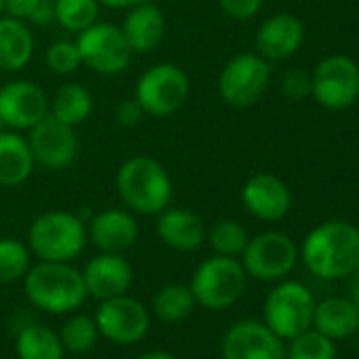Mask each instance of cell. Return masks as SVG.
<instances>
[{
  "label": "cell",
  "mask_w": 359,
  "mask_h": 359,
  "mask_svg": "<svg viewBox=\"0 0 359 359\" xmlns=\"http://www.w3.org/2000/svg\"><path fill=\"white\" fill-rule=\"evenodd\" d=\"M45 64L57 76H70L79 72V68L83 66V60H81L76 41L62 39V41L51 43L45 51Z\"/></svg>",
  "instance_id": "d6a6232c"
},
{
  "label": "cell",
  "mask_w": 359,
  "mask_h": 359,
  "mask_svg": "<svg viewBox=\"0 0 359 359\" xmlns=\"http://www.w3.org/2000/svg\"><path fill=\"white\" fill-rule=\"evenodd\" d=\"M222 359H285V346L266 323L239 321L222 340Z\"/></svg>",
  "instance_id": "9a60e30c"
},
{
  "label": "cell",
  "mask_w": 359,
  "mask_h": 359,
  "mask_svg": "<svg viewBox=\"0 0 359 359\" xmlns=\"http://www.w3.org/2000/svg\"><path fill=\"white\" fill-rule=\"evenodd\" d=\"M313 330L327 336L330 340H344L359 330V311L348 298L332 296L315 304Z\"/></svg>",
  "instance_id": "cb8c5ba5"
},
{
  "label": "cell",
  "mask_w": 359,
  "mask_h": 359,
  "mask_svg": "<svg viewBox=\"0 0 359 359\" xmlns=\"http://www.w3.org/2000/svg\"><path fill=\"white\" fill-rule=\"evenodd\" d=\"M100 11L97 0H55V24L66 32L79 34L100 20Z\"/></svg>",
  "instance_id": "83f0119b"
},
{
  "label": "cell",
  "mask_w": 359,
  "mask_h": 359,
  "mask_svg": "<svg viewBox=\"0 0 359 359\" xmlns=\"http://www.w3.org/2000/svg\"><path fill=\"white\" fill-rule=\"evenodd\" d=\"M311 76V95L327 110L351 108L359 97V68L344 55L325 57Z\"/></svg>",
  "instance_id": "8fae6325"
},
{
  "label": "cell",
  "mask_w": 359,
  "mask_h": 359,
  "mask_svg": "<svg viewBox=\"0 0 359 359\" xmlns=\"http://www.w3.org/2000/svg\"><path fill=\"white\" fill-rule=\"evenodd\" d=\"M355 309L359 311V266L351 273V298H348Z\"/></svg>",
  "instance_id": "ab89813d"
},
{
  "label": "cell",
  "mask_w": 359,
  "mask_h": 359,
  "mask_svg": "<svg viewBox=\"0 0 359 359\" xmlns=\"http://www.w3.org/2000/svg\"><path fill=\"white\" fill-rule=\"evenodd\" d=\"M28 144L34 163L49 171H62L70 167L79 156V137L74 127L47 114L32 129H28Z\"/></svg>",
  "instance_id": "7c38bea8"
},
{
  "label": "cell",
  "mask_w": 359,
  "mask_h": 359,
  "mask_svg": "<svg viewBox=\"0 0 359 359\" xmlns=\"http://www.w3.org/2000/svg\"><path fill=\"white\" fill-rule=\"evenodd\" d=\"M87 245V222L74 212L41 214L28 229L30 252L45 262H72Z\"/></svg>",
  "instance_id": "277c9868"
},
{
  "label": "cell",
  "mask_w": 359,
  "mask_h": 359,
  "mask_svg": "<svg viewBox=\"0 0 359 359\" xmlns=\"http://www.w3.org/2000/svg\"><path fill=\"white\" fill-rule=\"evenodd\" d=\"M81 273L87 294L97 300L127 294L133 281V269L127 258L123 254L110 252H100L97 256H93Z\"/></svg>",
  "instance_id": "e0dca14e"
},
{
  "label": "cell",
  "mask_w": 359,
  "mask_h": 359,
  "mask_svg": "<svg viewBox=\"0 0 359 359\" xmlns=\"http://www.w3.org/2000/svg\"><path fill=\"white\" fill-rule=\"evenodd\" d=\"M271 83V64L258 53H237L218 76V93L231 108H250L260 102Z\"/></svg>",
  "instance_id": "ba28073f"
},
{
  "label": "cell",
  "mask_w": 359,
  "mask_h": 359,
  "mask_svg": "<svg viewBox=\"0 0 359 359\" xmlns=\"http://www.w3.org/2000/svg\"><path fill=\"white\" fill-rule=\"evenodd\" d=\"M28 300L47 313H70L87 298L83 273L70 262H45L30 266L24 277Z\"/></svg>",
  "instance_id": "3957f363"
},
{
  "label": "cell",
  "mask_w": 359,
  "mask_h": 359,
  "mask_svg": "<svg viewBox=\"0 0 359 359\" xmlns=\"http://www.w3.org/2000/svg\"><path fill=\"white\" fill-rule=\"evenodd\" d=\"M49 114L47 91L32 81H9L0 87V123L11 131H28Z\"/></svg>",
  "instance_id": "4fadbf2b"
},
{
  "label": "cell",
  "mask_w": 359,
  "mask_h": 359,
  "mask_svg": "<svg viewBox=\"0 0 359 359\" xmlns=\"http://www.w3.org/2000/svg\"><path fill=\"white\" fill-rule=\"evenodd\" d=\"M208 243L214 250V254L218 256H229V258H237L243 254L250 237L248 231L243 229V224H239L237 220H218L210 231H208Z\"/></svg>",
  "instance_id": "f546056e"
},
{
  "label": "cell",
  "mask_w": 359,
  "mask_h": 359,
  "mask_svg": "<svg viewBox=\"0 0 359 359\" xmlns=\"http://www.w3.org/2000/svg\"><path fill=\"white\" fill-rule=\"evenodd\" d=\"M296 260V243L279 231H266L252 237L241 254V264L245 273L260 281L283 279L294 269Z\"/></svg>",
  "instance_id": "30bf717a"
},
{
  "label": "cell",
  "mask_w": 359,
  "mask_h": 359,
  "mask_svg": "<svg viewBox=\"0 0 359 359\" xmlns=\"http://www.w3.org/2000/svg\"><path fill=\"white\" fill-rule=\"evenodd\" d=\"M302 262L319 279H342L359 266V229L332 220L315 226L302 243Z\"/></svg>",
  "instance_id": "6da1fadb"
},
{
  "label": "cell",
  "mask_w": 359,
  "mask_h": 359,
  "mask_svg": "<svg viewBox=\"0 0 359 359\" xmlns=\"http://www.w3.org/2000/svg\"><path fill=\"white\" fill-rule=\"evenodd\" d=\"M121 30L133 53H150L163 43L167 24L163 11L150 0L127 11Z\"/></svg>",
  "instance_id": "44dd1931"
},
{
  "label": "cell",
  "mask_w": 359,
  "mask_h": 359,
  "mask_svg": "<svg viewBox=\"0 0 359 359\" xmlns=\"http://www.w3.org/2000/svg\"><path fill=\"white\" fill-rule=\"evenodd\" d=\"M18 357L20 359H64V344L60 336L47 325H26L18 334Z\"/></svg>",
  "instance_id": "484cf974"
},
{
  "label": "cell",
  "mask_w": 359,
  "mask_h": 359,
  "mask_svg": "<svg viewBox=\"0 0 359 359\" xmlns=\"http://www.w3.org/2000/svg\"><path fill=\"white\" fill-rule=\"evenodd\" d=\"M144 110H142V106L135 102V97H131V100H123L121 104H116V108H114V118H116V123L121 125V127H137L142 121H144Z\"/></svg>",
  "instance_id": "d590c367"
},
{
  "label": "cell",
  "mask_w": 359,
  "mask_h": 359,
  "mask_svg": "<svg viewBox=\"0 0 359 359\" xmlns=\"http://www.w3.org/2000/svg\"><path fill=\"white\" fill-rule=\"evenodd\" d=\"M34 34L28 22L0 15V72L24 70L34 55Z\"/></svg>",
  "instance_id": "603a6c76"
},
{
  "label": "cell",
  "mask_w": 359,
  "mask_h": 359,
  "mask_svg": "<svg viewBox=\"0 0 359 359\" xmlns=\"http://www.w3.org/2000/svg\"><path fill=\"white\" fill-rule=\"evenodd\" d=\"M114 187L125 208L137 216H156L173 199L169 171L146 154L129 156L118 165Z\"/></svg>",
  "instance_id": "7a4b0ae2"
},
{
  "label": "cell",
  "mask_w": 359,
  "mask_h": 359,
  "mask_svg": "<svg viewBox=\"0 0 359 359\" xmlns=\"http://www.w3.org/2000/svg\"><path fill=\"white\" fill-rule=\"evenodd\" d=\"M36 169L28 137L20 131H0V187L15 189L32 177Z\"/></svg>",
  "instance_id": "7402d4cb"
},
{
  "label": "cell",
  "mask_w": 359,
  "mask_h": 359,
  "mask_svg": "<svg viewBox=\"0 0 359 359\" xmlns=\"http://www.w3.org/2000/svg\"><path fill=\"white\" fill-rule=\"evenodd\" d=\"M245 283L248 273L243 264L237 258L216 254L197 266L189 287L197 304L212 311H220L229 309L243 296Z\"/></svg>",
  "instance_id": "8992f818"
},
{
  "label": "cell",
  "mask_w": 359,
  "mask_h": 359,
  "mask_svg": "<svg viewBox=\"0 0 359 359\" xmlns=\"http://www.w3.org/2000/svg\"><path fill=\"white\" fill-rule=\"evenodd\" d=\"M304 41V28L292 13H277L264 20L256 32V51L266 62L292 57Z\"/></svg>",
  "instance_id": "d6986e66"
},
{
  "label": "cell",
  "mask_w": 359,
  "mask_h": 359,
  "mask_svg": "<svg viewBox=\"0 0 359 359\" xmlns=\"http://www.w3.org/2000/svg\"><path fill=\"white\" fill-rule=\"evenodd\" d=\"M357 334H359V330H357Z\"/></svg>",
  "instance_id": "7bdbcfd3"
},
{
  "label": "cell",
  "mask_w": 359,
  "mask_h": 359,
  "mask_svg": "<svg viewBox=\"0 0 359 359\" xmlns=\"http://www.w3.org/2000/svg\"><path fill=\"white\" fill-rule=\"evenodd\" d=\"M97 3L104 7V9H112V11H129L137 5H144V3H150V0H97Z\"/></svg>",
  "instance_id": "f35d334b"
},
{
  "label": "cell",
  "mask_w": 359,
  "mask_h": 359,
  "mask_svg": "<svg viewBox=\"0 0 359 359\" xmlns=\"http://www.w3.org/2000/svg\"><path fill=\"white\" fill-rule=\"evenodd\" d=\"M28 24L39 26V28H47V26L55 24V0H41V5L32 13Z\"/></svg>",
  "instance_id": "74e56055"
},
{
  "label": "cell",
  "mask_w": 359,
  "mask_h": 359,
  "mask_svg": "<svg viewBox=\"0 0 359 359\" xmlns=\"http://www.w3.org/2000/svg\"><path fill=\"white\" fill-rule=\"evenodd\" d=\"M32 266V252L20 239H0V283H15L26 277Z\"/></svg>",
  "instance_id": "f1b7e54d"
},
{
  "label": "cell",
  "mask_w": 359,
  "mask_h": 359,
  "mask_svg": "<svg viewBox=\"0 0 359 359\" xmlns=\"http://www.w3.org/2000/svg\"><path fill=\"white\" fill-rule=\"evenodd\" d=\"M241 201L254 218L264 222L281 220L292 208V195L287 184L281 177L266 171L248 177V182L241 189Z\"/></svg>",
  "instance_id": "2e32d148"
},
{
  "label": "cell",
  "mask_w": 359,
  "mask_h": 359,
  "mask_svg": "<svg viewBox=\"0 0 359 359\" xmlns=\"http://www.w3.org/2000/svg\"><path fill=\"white\" fill-rule=\"evenodd\" d=\"M189 95H191L189 74L171 62H161L146 68L137 79L133 91V97L142 106L144 114L156 118L175 114L187 104Z\"/></svg>",
  "instance_id": "5b68a950"
},
{
  "label": "cell",
  "mask_w": 359,
  "mask_h": 359,
  "mask_svg": "<svg viewBox=\"0 0 359 359\" xmlns=\"http://www.w3.org/2000/svg\"><path fill=\"white\" fill-rule=\"evenodd\" d=\"M285 359H336V346L334 340L309 327L306 332L290 340V346L285 348Z\"/></svg>",
  "instance_id": "4dcf8cb0"
},
{
  "label": "cell",
  "mask_w": 359,
  "mask_h": 359,
  "mask_svg": "<svg viewBox=\"0 0 359 359\" xmlns=\"http://www.w3.org/2000/svg\"><path fill=\"white\" fill-rule=\"evenodd\" d=\"M311 89H313V76L300 68L285 72L281 79V91L292 100H302L311 95Z\"/></svg>",
  "instance_id": "836d02e7"
},
{
  "label": "cell",
  "mask_w": 359,
  "mask_h": 359,
  "mask_svg": "<svg viewBox=\"0 0 359 359\" xmlns=\"http://www.w3.org/2000/svg\"><path fill=\"white\" fill-rule=\"evenodd\" d=\"M3 3H5V15L22 22H30L32 13L41 5V0H3Z\"/></svg>",
  "instance_id": "8d00e7d4"
},
{
  "label": "cell",
  "mask_w": 359,
  "mask_h": 359,
  "mask_svg": "<svg viewBox=\"0 0 359 359\" xmlns=\"http://www.w3.org/2000/svg\"><path fill=\"white\" fill-rule=\"evenodd\" d=\"M195 296L191 292L189 285H182V283H169V285H163L154 298H152V309H154V315L161 319V321H167V323H177V321H184L193 309H195Z\"/></svg>",
  "instance_id": "4316f807"
},
{
  "label": "cell",
  "mask_w": 359,
  "mask_h": 359,
  "mask_svg": "<svg viewBox=\"0 0 359 359\" xmlns=\"http://www.w3.org/2000/svg\"><path fill=\"white\" fill-rule=\"evenodd\" d=\"M140 237L135 214L121 208L97 212L87 224V239L100 250L110 254L127 252Z\"/></svg>",
  "instance_id": "ac0fdd59"
},
{
  "label": "cell",
  "mask_w": 359,
  "mask_h": 359,
  "mask_svg": "<svg viewBox=\"0 0 359 359\" xmlns=\"http://www.w3.org/2000/svg\"><path fill=\"white\" fill-rule=\"evenodd\" d=\"M97 336H100V330L95 325V319H89L85 315H76V317H70L64 323L60 340H62L66 351L83 355V353H89L95 346Z\"/></svg>",
  "instance_id": "1f68e13d"
},
{
  "label": "cell",
  "mask_w": 359,
  "mask_h": 359,
  "mask_svg": "<svg viewBox=\"0 0 359 359\" xmlns=\"http://www.w3.org/2000/svg\"><path fill=\"white\" fill-rule=\"evenodd\" d=\"M0 15H5V3L0 0Z\"/></svg>",
  "instance_id": "b9f144b4"
},
{
  "label": "cell",
  "mask_w": 359,
  "mask_h": 359,
  "mask_svg": "<svg viewBox=\"0 0 359 359\" xmlns=\"http://www.w3.org/2000/svg\"><path fill=\"white\" fill-rule=\"evenodd\" d=\"M83 66L102 76H116L131 66L133 51L121 30L110 22H95L76 34Z\"/></svg>",
  "instance_id": "52a82bcc"
},
{
  "label": "cell",
  "mask_w": 359,
  "mask_h": 359,
  "mask_svg": "<svg viewBox=\"0 0 359 359\" xmlns=\"http://www.w3.org/2000/svg\"><path fill=\"white\" fill-rule=\"evenodd\" d=\"M315 298L298 281H283L264 300V323L281 338L292 340L313 325Z\"/></svg>",
  "instance_id": "9c48e42d"
},
{
  "label": "cell",
  "mask_w": 359,
  "mask_h": 359,
  "mask_svg": "<svg viewBox=\"0 0 359 359\" xmlns=\"http://www.w3.org/2000/svg\"><path fill=\"white\" fill-rule=\"evenodd\" d=\"M137 359H177V357H173L171 353L154 351V353H146V355H142V357H137Z\"/></svg>",
  "instance_id": "60d3db41"
},
{
  "label": "cell",
  "mask_w": 359,
  "mask_h": 359,
  "mask_svg": "<svg viewBox=\"0 0 359 359\" xmlns=\"http://www.w3.org/2000/svg\"><path fill=\"white\" fill-rule=\"evenodd\" d=\"M156 235L175 252H195L205 243L208 229L201 216L193 210L167 205L156 214Z\"/></svg>",
  "instance_id": "ffe728a7"
},
{
  "label": "cell",
  "mask_w": 359,
  "mask_h": 359,
  "mask_svg": "<svg viewBox=\"0 0 359 359\" xmlns=\"http://www.w3.org/2000/svg\"><path fill=\"white\" fill-rule=\"evenodd\" d=\"M95 325L104 338L118 344H133L146 336L150 315L142 302L123 294L100 302L95 311Z\"/></svg>",
  "instance_id": "5bb4252c"
},
{
  "label": "cell",
  "mask_w": 359,
  "mask_h": 359,
  "mask_svg": "<svg viewBox=\"0 0 359 359\" xmlns=\"http://www.w3.org/2000/svg\"><path fill=\"white\" fill-rule=\"evenodd\" d=\"M93 112V95L81 83H66L62 85L55 95L49 100V114L62 121L68 127L83 125Z\"/></svg>",
  "instance_id": "d4e9b609"
},
{
  "label": "cell",
  "mask_w": 359,
  "mask_h": 359,
  "mask_svg": "<svg viewBox=\"0 0 359 359\" xmlns=\"http://www.w3.org/2000/svg\"><path fill=\"white\" fill-rule=\"evenodd\" d=\"M264 0H218L220 9L237 22H248L256 18L262 9Z\"/></svg>",
  "instance_id": "e575fe53"
}]
</instances>
